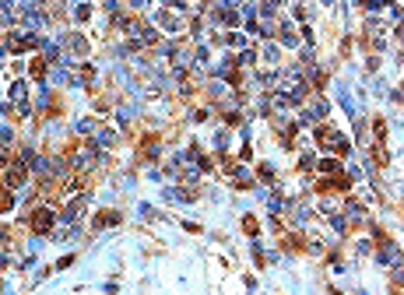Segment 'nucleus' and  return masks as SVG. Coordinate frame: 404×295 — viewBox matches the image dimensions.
<instances>
[{
    "instance_id": "2",
    "label": "nucleus",
    "mask_w": 404,
    "mask_h": 295,
    "mask_svg": "<svg viewBox=\"0 0 404 295\" xmlns=\"http://www.w3.org/2000/svg\"><path fill=\"white\" fill-rule=\"evenodd\" d=\"M113 221H116V214L113 211H102V218H95V225H113Z\"/></svg>"
},
{
    "instance_id": "1",
    "label": "nucleus",
    "mask_w": 404,
    "mask_h": 295,
    "mask_svg": "<svg viewBox=\"0 0 404 295\" xmlns=\"http://www.w3.org/2000/svg\"><path fill=\"white\" fill-rule=\"evenodd\" d=\"M50 225H53V211H50V207H43V211L32 214V229H35V232H50Z\"/></svg>"
}]
</instances>
